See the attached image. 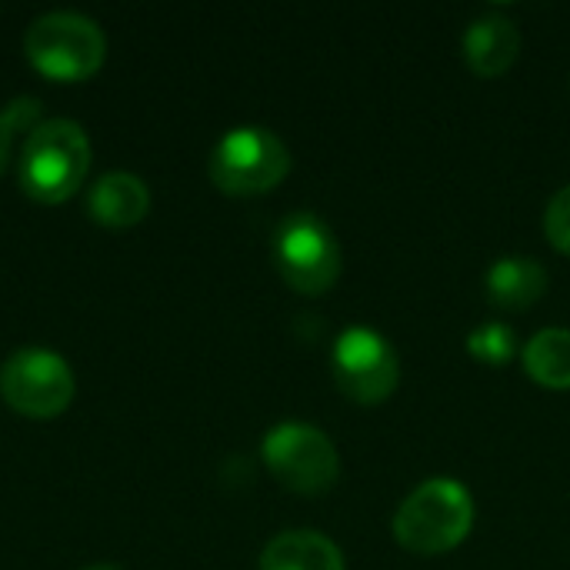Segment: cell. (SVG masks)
<instances>
[{"instance_id":"obj_17","label":"cell","mask_w":570,"mask_h":570,"mask_svg":"<svg viewBox=\"0 0 570 570\" xmlns=\"http://www.w3.org/2000/svg\"><path fill=\"white\" fill-rule=\"evenodd\" d=\"M83 570H120V568H114V564H94V568H83Z\"/></svg>"},{"instance_id":"obj_13","label":"cell","mask_w":570,"mask_h":570,"mask_svg":"<svg viewBox=\"0 0 570 570\" xmlns=\"http://www.w3.org/2000/svg\"><path fill=\"white\" fill-rule=\"evenodd\" d=\"M521 357H524V371L531 374L534 384L551 387V391L570 387V331L548 327V331L534 334Z\"/></svg>"},{"instance_id":"obj_3","label":"cell","mask_w":570,"mask_h":570,"mask_svg":"<svg viewBox=\"0 0 570 570\" xmlns=\"http://www.w3.org/2000/svg\"><path fill=\"white\" fill-rule=\"evenodd\" d=\"M23 53L37 73L57 83H77L104 67L107 37L90 17L73 10H53L27 27Z\"/></svg>"},{"instance_id":"obj_9","label":"cell","mask_w":570,"mask_h":570,"mask_svg":"<svg viewBox=\"0 0 570 570\" xmlns=\"http://www.w3.org/2000/svg\"><path fill=\"white\" fill-rule=\"evenodd\" d=\"M461 50L478 77H501L514 67L521 53V30L501 10H488L468 23L461 37Z\"/></svg>"},{"instance_id":"obj_8","label":"cell","mask_w":570,"mask_h":570,"mask_svg":"<svg viewBox=\"0 0 570 570\" xmlns=\"http://www.w3.org/2000/svg\"><path fill=\"white\" fill-rule=\"evenodd\" d=\"M331 374L337 387L357 404H384L401 381V361L391 341L371 327H347L334 341Z\"/></svg>"},{"instance_id":"obj_7","label":"cell","mask_w":570,"mask_h":570,"mask_svg":"<svg viewBox=\"0 0 570 570\" xmlns=\"http://www.w3.org/2000/svg\"><path fill=\"white\" fill-rule=\"evenodd\" d=\"M77 391L70 364L43 347H20L0 367V394L3 401L33 421L57 417L70 407Z\"/></svg>"},{"instance_id":"obj_15","label":"cell","mask_w":570,"mask_h":570,"mask_svg":"<svg viewBox=\"0 0 570 570\" xmlns=\"http://www.w3.org/2000/svg\"><path fill=\"white\" fill-rule=\"evenodd\" d=\"M40 104L33 97H17L7 110H0V174L10 160V147L17 134H30L37 127Z\"/></svg>"},{"instance_id":"obj_16","label":"cell","mask_w":570,"mask_h":570,"mask_svg":"<svg viewBox=\"0 0 570 570\" xmlns=\"http://www.w3.org/2000/svg\"><path fill=\"white\" fill-rule=\"evenodd\" d=\"M544 230H548V240L561 254H570V184L551 197V204L544 210Z\"/></svg>"},{"instance_id":"obj_4","label":"cell","mask_w":570,"mask_h":570,"mask_svg":"<svg viewBox=\"0 0 570 570\" xmlns=\"http://www.w3.org/2000/svg\"><path fill=\"white\" fill-rule=\"evenodd\" d=\"M207 170L224 194L257 197L291 174V150L267 127H234L210 150Z\"/></svg>"},{"instance_id":"obj_10","label":"cell","mask_w":570,"mask_h":570,"mask_svg":"<svg viewBox=\"0 0 570 570\" xmlns=\"http://www.w3.org/2000/svg\"><path fill=\"white\" fill-rule=\"evenodd\" d=\"M87 210L100 227H114V230L134 227L150 210V190L140 177H134L127 170H114V174H104L90 187Z\"/></svg>"},{"instance_id":"obj_5","label":"cell","mask_w":570,"mask_h":570,"mask_svg":"<svg viewBox=\"0 0 570 570\" xmlns=\"http://www.w3.org/2000/svg\"><path fill=\"white\" fill-rule=\"evenodd\" d=\"M274 264L297 294L321 297L341 277V247L317 214L297 210L274 234Z\"/></svg>"},{"instance_id":"obj_1","label":"cell","mask_w":570,"mask_h":570,"mask_svg":"<svg viewBox=\"0 0 570 570\" xmlns=\"http://www.w3.org/2000/svg\"><path fill=\"white\" fill-rule=\"evenodd\" d=\"M474 524L471 491L454 478H431L417 484L394 514V538L404 551L434 558L454 551Z\"/></svg>"},{"instance_id":"obj_12","label":"cell","mask_w":570,"mask_h":570,"mask_svg":"<svg viewBox=\"0 0 570 570\" xmlns=\"http://www.w3.org/2000/svg\"><path fill=\"white\" fill-rule=\"evenodd\" d=\"M261 570H347V564L321 531H284L261 551Z\"/></svg>"},{"instance_id":"obj_14","label":"cell","mask_w":570,"mask_h":570,"mask_svg":"<svg viewBox=\"0 0 570 570\" xmlns=\"http://www.w3.org/2000/svg\"><path fill=\"white\" fill-rule=\"evenodd\" d=\"M468 351L474 361L501 367L518 354V334H514V327H508L501 321H484L468 334Z\"/></svg>"},{"instance_id":"obj_6","label":"cell","mask_w":570,"mask_h":570,"mask_svg":"<svg viewBox=\"0 0 570 570\" xmlns=\"http://www.w3.org/2000/svg\"><path fill=\"white\" fill-rule=\"evenodd\" d=\"M267 471L294 494H324L337 484L341 461L334 441L304 421H284L261 444Z\"/></svg>"},{"instance_id":"obj_2","label":"cell","mask_w":570,"mask_h":570,"mask_svg":"<svg viewBox=\"0 0 570 570\" xmlns=\"http://www.w3.org/2000/svg\"><path fill=\"white\" fill-rule=\"evenodd\" d=\"M90 170V140L73 120H40L20 150V187L37 204L70 200Z\"/></svg>"},{"instance_id":"obj_11","label":"cell","mask_w":570,"mask_h":570,"mask_svg":"<svg viewBox=\"0 0 570 570\" xmlns=\"http://www.w3.org/2000/svg\"><path fill=\"white\" fill-rule=\"evenodd\" d=\"M484 287H488V301L501 311H528L534 307L544 291H548V271L541 261L534 257H501L488 267L484 274Z\"/></svg>"}]
</instances>
